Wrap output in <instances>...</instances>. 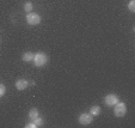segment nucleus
Segmentation results:
<instances>
[{"label": "nucleus", "mask_w": 135, "mask_h": 128, "mask_svg": "<svg viewBox=\"0 0 135 128\" xmlns=\"http://www.w3.org/2000/svg\"><path fill=\"white\" fill-rule=\"evenodd\" d=\"M33 62L37 67H42L44 65H47L48 62V56H47V54L44 53H37L33 55Z\"/></svg>", "instance_id": "nucleus-1"}, {"label": "nucleus", "mask_w": 135, "mask_h": 128, "mask_svg": "<svg viewBox=\"0 0 135 128\" xmlns=\"http://www.w3.org/2000/svg\"><path fill=\"white\" fill-rule=\"evenodd\" d=\"M115 115L117 116V117H122V116L126 115L127 113V105L122 102H117L115 104V110H114Z\"/></svg>", "instance_id": "nucleus-2"}, {"label": "nucleus", "mask_w": 135, "mask_h": 128, "mask_svg": "<svg viewBox=\"0 0 135 128\" xmlns=\"http://www.w3.org/2000/svg\"><path fill=\"white\" fill-rule=\"evenodd\" d=\"M26 22H28V24H30V25H37V24L41 23V17H40L37 13L29 12L28 15H26Z\"/></svg>", "instance_id": "nucleus-3"}, {"label": "nucleus", "mask_w": 135, "mask_h": 128, "mask_svg": "<svg viewBox=\"0 0 135 128\" xmlns=\"http://www.w3.org/2000/svg\"><path fill=\"white\" fill-rule=\"evenodd\" d=\"M78 121H79L80 125L87 126V125H90V123H92V121H93V116H92L90 113H89V114H87V113H84V114H81V115L79 116Z\"/></svg>", "instance_id": "nucleus-4"}, {"label": "nucleus", "mask_w": 135, "mask_h": 128, "mask_svg": "<svg viewBox=\"0 0 135 128\" xmlns=\"http://www.w3.org/2000/svg\"><path fill=\"white\" fill-rule=\"evenodd\" d=\"M104 102H105V104H107V105H109V107H112V105H115L116 103L118 102V97L116 95H114V93H110V95L105 96Z\"/></svg>", "instance_id": "nucleus-5"}, {"label": "nucleus", "mask_w": 135, "mask_h": 128, "mask_svg": "<svg viewBox=\"0 0 135 128\" xmlns=\"http://www.w3.org/2000/svg\"><path fill=\"white\" fill-rule=\"evenodd\" d=\"M29 86V82L25 79H19L16 82V89L17 90H25Z\"/></svg>", "instance_id": "nucleus-6"}, {"label": "nucleus", "mask_w": 135, "mask_h": 128, "mask_svg": "<svg viewBox=\"0 0 135 128\" xmlns=\"http://www.w3.org/2000/svg\"><path fill=\"white\" fill-rule=\"evenodd\" d=\"M22 59H23V61H25V62H30L33 60V54L31 53V51H26V53L23 54Z\"/></svg>", "instance_id": "nucleus-7"}, {"label": "nucleus", "mask_w": 135, "mask_h": 128, "mask_svg": "<svg viewBox=\"0 0 135 128\" xmlns=\"http://www.w3.org/2000/svg\"><path fill=\"white\" fill-rule=\"evenodd\" d=\"M90 114H91L92 116H98L100 114V108L98 107V105H94V107H92L91 109H90Z\"/></svg>", "instance_id": "nucleus-8"}, {"label": "nucleus", "mask_w": 135, "mask_h": 128, "mask_svg": "<svg viewBox=\"0 0 135 128\" xmlns=\"http://www.w3.org/2000/svg\"><path fill=\"white\" fill-rule=\"evenodd\" d=\"M38 110L36 109V108H32V109H30V111H29V117L31 118V120H35L36 117H38Z\"/></svg>", "instance_id": "nucleus-9"}, {"label": "nucleus", "mask_w": 135, "mask_h": 128, "mask_svg": "<svg viewBox=\"0 0 135 128\" xmlns=\"http://www.w3.org/2000/svg\"><path fill=\"white\" fill-rule=\"evenodd\" d=\"M33 125H35V127H42V126H43V120L38 116V117H36L35 120H33Z\"/></svg>", "instance_id": "nucleus-10"}, {"label": "nucleus", "mask_w": 135, "mask_h": 128, "mask_svg": "<svg viewBox=\"0 0 135 128\" xmlns=\"http://www.w3.org/2000/svg\"><path fill=\"white\" fill-rule=\"evenodd\" d=\"M128 8H129L130 12H135V0H132L128 5Z\"/></svg>", "instance_id": "nucleus-11"}, {"label": "nucleus", "mask_w": 135, "mask_h": 128, "mask_svg": "<svg viewBox=\"0 0 135 128\" xmlns=\"http://www.w3.org/2000/svg\"><path fill=\"white\" fill-rule=\"evenodd\" d=\"M24 10L26 11V12H31V10H32V4L31 3H26L25 5H24Z\"/></svg>", "instance_id": "nucleus-12"}, {"label": "nucleus", "mask_w": 135, "mask_h": 128, "mask_svg": "<svg viewBox=\"0 0 135 128\" xmlns=\"http://www.w3.org/2000/svg\"><path fill=\"white\" fill-rule=\"evenodd\" d=\"M6 92V87L4 84H0V97H3Z\"/></svg>", "instance_id": "nucleus-13"}, {"label": "nucleus", "mask_w": 135, "mask_h": 128, "mask_svg": "<svg viewBox=\"0 0 135 128\" xmlns=\"http://www.w3.org/2000/svg\"><path fill=\"white\" fill-rule=\"evenodd\" d=\"M25 128H35V125H33V122L28 123V125H25Z\"/></svg>", "instance_id": "nucleus-14"}]
</instances>
